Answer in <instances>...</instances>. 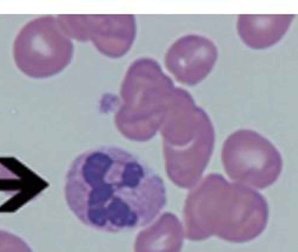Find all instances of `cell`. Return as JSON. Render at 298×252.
<instances>
[{
  "mask_svg": "<svg viewBox=\"0 0 298 252\" xmlns=\"http://www.w3.org/2000/svg\"><path fill=\"white\" fill-rule=\"evenodd\" d=\"M160 133L167 177L178 187H196L213 152L215 128L184 89L176 87Z\"/></svg>",
  "mask_w": 298,
  "mask_h": 252,
  "instance_id": "obj_3",
  "label": "cell"
},
{
  "mask_svg": "<svg viewBox=\"0 0 298 252\" xmlns=\"http://www.w3.org/2000/svg\"><path fill=\"white\" fill-rule=\"evenodd\" d=\"M73 43L58 19L39 17L23 27L16 37L13 58L20 72L34 79H46L64 71L72 60Z\"/></svg>",
  "mask_w": 298,
  "mask_h": 252,
  "instance_id": "obj_5",
  "label": "cell"
},
{
  "mask_svg": "<svg viewBox=\"0 0 298 252\" xmlns=\"http://www.w3.org/2000/svg\"><path fill=\"white\" fill-rule=\"evenodd\" d=\"M226 174L236 183L266 189L279 178L283 159L265 137L252 130H238L229 135L222 149Z\"/></svg>",
  "mask_w": 298,
  "mask_h": 252,
  "instance_id": "obj_6",
  "label": "cell"
},
{
  "mask_svg": "<svg viewBox=\"0 0 298 252\" xmlns=\"http://www.w3.org/2000/svg\"><path fill=\"white\" fill-rule=\"evenodd\" d=\"M185 232L177 216L165 212L138 233L135 252H181Z\"/></svg>",
  "mask_w": 298,
  "mask_h": 252,
  "instance_id": "obj_10",
  "label": "cell"
},
{
  "mask_svg": "<svg viewBox=\"0 0 298 252\" xmlns=\"http://www.w3.org/2000/svg\"><path fill=\"white\" fill-rule=\"evenodd\" d=\"M58 23L70 39L91 41L101 54L108 58H121L135 43L137 25L135 16H58Z\"/></svg>",
  "mask_w": 298,
  "mask_h": 252,
  "instance_id": "obj_7",
  "label": "cell"
},
{
  "mask_svg": "<svg viewBox=\"0 0 298 252\" xmlns=\"http://www.w3.org/2000/svg\"><path fill=\"white\" fill-rule=\"evenodd\" d=\"M0 252H33L25 240L16 234L0 230Z\"/></svg>",
  "mask_w": 298,
  "mask_h": 252,
  "instance_id": "obj_11",
  "label": "cell"
},
{
  "mask_svg": "<svg viewBox=\"0 0 298 252\" xmlns=\"http://www.w3.org/2000/svg\"><path fill=\"white\" fill-rule=\"evenodd\" d=\"M176 86L152 58L130 65L120 87V106L114 123L126 139L147 142L162 128Z\"/></svg>",
  "mask_w": 298,
  "mask_h": 252,
  "instance_id": "obj_4",
  "label": "cell"
},
{
  "mask_svg": "<svg viewBox=\"0 0 298 252\" xmlns=\"http://www.w3.org/2000/svg\"><path fill=\"white\" fill-rule=\"evenodd\" d=\"M183 217L189 240L215 236L229 243H247L264 232L269 206L253 189L211 173L188 194Z\"/></svg>",
  "mask_w": 298,
  "mask_h": 252,
  "instance_id": "obj_2",
  "label": "cell"
},
{
  "mask_svg": "<svg viewBox=\"0 0 298 252\" xmlns=\"http://www.w3.org/2000/svg\"><path fill=\"white\" fill-rule=\"evenodd\" d=\"M218 50L212 40L198 34H188L177 39L165 54V66L176 80L195 86L213 70Z\"/></svg>",
  "mask_w": 298,
  "mask_h": 252,
  "instance_id": "obj_8",
  "label": "cell"
},
{
  "mask_svg": "<svg viewBox=\"0 0 298 252\" xmlns=\"http://www.w3.org/2000/svg\"><path fill=\"white\" fill-rule=\"evenodd\" d=\"M295 16H249L237 20L238 34L246 46L265 50L276 45L289 30Z\"/></svg>",
  "mask_w": 298,
  "mask_h": 252,
  "instance_id": "obj_9",
  "label": "cell"
},
{
  "mask_svg": "<svg viewBox=\"0 0 298 252\" xmlns=\"http://www.w3.org/2000/svg\"><path fill=\"white\" fill-rule=\"evenodd\" d=\"M64 192L84 225L110 233L147 225L166 205L162 178L143 159L117 146L78 154L66 172Z\"/></svg>",
  "mask_w": 298,
  "mask_h": 252,
  "instance_id": "obj_1",
  "label": "cell"
}]
</instances>
